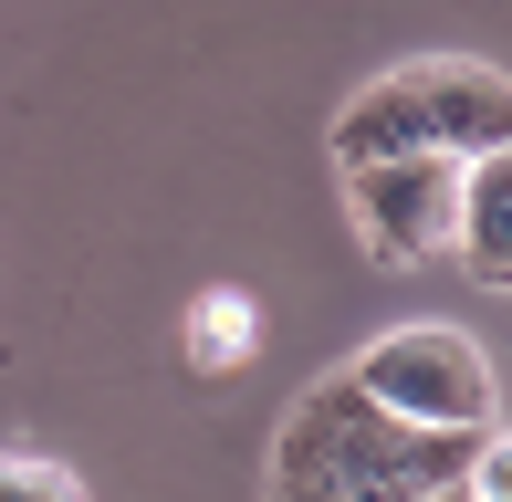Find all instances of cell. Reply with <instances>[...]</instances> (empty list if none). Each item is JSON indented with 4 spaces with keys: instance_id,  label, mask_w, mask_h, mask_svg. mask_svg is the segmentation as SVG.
I'll return each mask as SVG.
<instances>
[{
    "instance_id": "obj_1",
    "label": "cell",
    "mask_w": 512,
    "mask_h": 502,
    "mask_svg": "<svg viewBox=\"0 0 512 502\" xmlns=\"http://www.w3.org/2000/svg\"><path fill=\"white\" fill-rule=\"evenodd\" d=\"M471 440L460 429H408L366 398L356 377H324L293 398L283 440H272V502H418L439 482H460Z\"/></svg>"
},
{
    "instance_id": "obj_2",
    "label": "cell",
    "mask_w": 512,
    "mask_h": 502,
    "mask_svg": "<svg viewBox=\"0 0 512 502\" xmlns=\"http://www.w3.org/2000/svg\"><path fill=\"white\" fill-rule=\"evenodd\" d=\"M502 136H512V84L492 63L418 53L366 95H345L324 147H335V168H377V157H502Z\"/></svg>"
},
{
    "instance_id": "obj_3",
    "label": "cell",
    "mask_w": 512,
    "mask_h": 502,
    "mask_svg": "<svg viewBox=\"0 0 512 502\" xmlns=\"http://www.w3.org/2000/svg\"><path fill=\"white\" fill-rule=\"evenodd\" d=\"M345 377H356L387 419H408V429H460V440L502 429L492 356H481L460 325H398V335H377V346H366Z\"/></svg>"
},
{
    "instance_id": "obj_4",
    "label": "cell",
    "mask_w": 512,
    "mask_h": 502,
    "mask_svg": "<svg viewBox=\"0 0 512 502\" xmlns=\"http://www.w3.org/2000/svg\"><path fill=\"white\" fill-rule=\"evenodd\" d=\"M345 210L377 262H429L450 251V210H460V157H377V168H335Z\"/></svg>"
},
{
    "instance_id": "obj_5",
    "label": "cell",
    "mask_w": 512,
    "mask_h": 502,
    "mask_svg": "<svg viewBox=\"0 0 512 502\" xmlns=\"http://www.w3.org/2000/svg\"><path fill=\"white\" fill-rule=\"evenodd\" d=\"M450 251L481 283H512V157H460V210H450Z\"/></svg>"
},
{
    "instance_id": "obj_6",
    "label": "cell",
    "mask_w": 512,
    "mask_h": 502,
    "mask_svg": "<svg viewBox=\"0 0 512 502\" xmlns=\"http://www.w3.org/2000/svg\"><path fill=\"white\" fill-rule=\"evenodd\" d=\"M251 346H262V314H251V293H199L189 304V367L209 377H230V367H251Z\"/></svg>"
},
{
    "instance_id": "obj_7",
    "label": "cell",
    "mask_w": 512,
    "mask_h": 502,
    "mask_svg": "<svg viewBox=\"0 0 512 502\" xmlns=\"http://www.w3.org/2000/svg\"><path fill=\"white\" fill-rule=\"evenodd\" d=\"M0 502H84V482L42 450H0Z\"/></svg>"
},
{
    "instance_id": "obj_8",
    "label": "cell",
    "mask_w": 512,
    "mask_h": 502,
    "mask_svg": "<svg viewBox=\"0 0 512 502\" xmlns=\"http://www.w3.org/2000/svg\"><path fill=\"white\" fill-rule=\"evenodd\" d=\"M460 492H471V502H512V440H502V429H481V440H471Z\"/></svg>"
},
{
    "instance_id": "obj_9",
    "label": "cell",
    "mask_w": 512,
    "mask_h": 502,
    "mask_svg": "<svg viewBox=\"0 0 512 502\" xmlns=\"http://www.w3.org/2000/svg\"><path fill=\"white\" fill-rule=\"evenodd\" d=\"M418 502H471V492H460V482H439V492H418Z\"/></svg>"
}]
</instances>
